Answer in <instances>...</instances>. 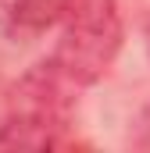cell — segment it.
Segmentation results:
<instances>
[{"mask_svg":"<svg viewBox=\"0 0 150 153\" xmlns=\"http://www.w3.org/2000/svg\"><path fill=\"white\" fill-rule=\"evenodd\" d=\"M50 64L72 85H93L111 71L122 50V11L114 0H72L61 14Z\"/></svg>","mask_w":150,"mask_h":153,"instance_id":"6da1fadb","label":"cell"},{"mask_svg":"<svg viewBox=\"0 0 150 153\" xmlns=\"http://www.w3.org/2000/svg\"><path fill=\"white\" fill-rule=\"evenodd\" d=\"M68 4L72 0H0V25L14 39L39 36L43 29L61 22Z\"/></svg>","mask_w":150,"mask_h":153,"instance_id":"7a4b0ae2","label":"cell"},{"mask_svg":"<svg viewBox=\"0 0 150 153\" xmlns=\"http://www.w3.org/2000/svg\"><path fill=\"white\" fill-rule=\"evenodd\" d=\"M143 39H147V50H150V22H147V32H143Z\"/></svg>","mask_w":150,"mask_h":153,"instance_id":"3957f363","label":"cell"}]
</instances>
